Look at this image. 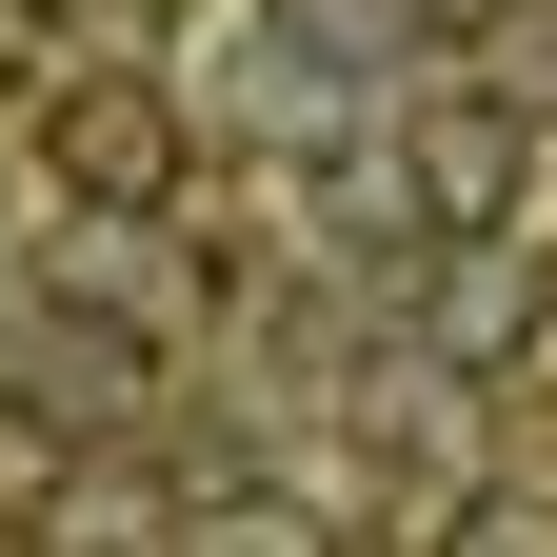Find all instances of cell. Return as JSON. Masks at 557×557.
Masks as SVG:
<instances>
[{
  "instance_id": "cell-1",
  "label": "cell",
  "mask_w": 557,
  "mask_h": 557,
  "mask_svg": "<svg viewBox=\"0 0 557 557\" xmlns=\"http://www.w3.org/2000/svg\"><path fill=\"white\" fill-rule=\"evenodd\" d=\"M40 180L81 199V220H160V199H180V100L139 81V60L60 81V100H40Z\"/></svg>"
},
{
  "instance_id": "cell-2",
  "label": "cell",
  "mask_w": 557,
  "mask_h": 557,
  "mask_svg": "<svg viewBox=\"0 0 557 557\" xmlns=\"http://www.w3.org/2000/svg\"><path fill=\"white\" fill-rule=\"evenodd\" d=\"M518 180H537V120H518L498 81L418 100V139H398V199H418V239H518Z\"/></svg>"
},
{
  "instance_id": "cell-3",
  "label": "cell",
  "mask_w": 557,
  "mask_h": 557,
  "mask_svg": "<svg viewBox=\"0 0 557 557\" xmlns=\"http://www.w3.org/2000/svg\"><path fill=\"white\" fill-rule=\"evenodd\" d=\"M537 338V239H438V278H418V359L438 379H498Z\"/></svg>"
},
{
  "instance_id": "cell-4",
  "label": "cell",
  "mask_w": 557,
  "mask_h": 557,
  "mask_svg": "<svg viewBox=\"0 0 557 557\" xmlns=\"http://www.w3.org/2000/svg\"><path fill=\"white\" fill-rule=\"evenodd\" d=\"M180 557H319V518H299V498H199Z\"/></svg>"
},
{
  "instance_id": "cell-5",
  "label": "cell",
  "mask_w": 557,
  "mask_h": 557,
  "mask_svg": "<svg viewBox=\"0 0 557 557\" xmlns=\"http://www.w3.org/2000/svg\"><path fill=\"white\" fill-rule=\"evenodd\" d=\"M438 557H557V498H518V478H498V498L438 518Z\"/></svg>"
},
{
  "instance_id": "cell-6",
  "label": "cell",
  "mask_w": 557,
  "mask_h": 557,
  "mask_svg": "<svg viewBox=\"0 0 557 557\" xmlns=\"http://www.w3.org/2000/svg\"><path fill=\"white\" fill-rule=\"evenodd\" d=\"M40 81V0H0V100H21Z\"/></svg>"
}]
</instances>
